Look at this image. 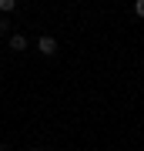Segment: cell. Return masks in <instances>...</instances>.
I'll return each instance as SVG.
<instances>
[{"label":"cell","mask_w":144,"mask_h":151,"mask_svg":"<svg viewBox=\"0 0 144 151\" xmlns=\"http://www.w3.org/2000/svg\"><path fill=\"white\" fill-rule=\"evenodd\" d=\"M37 50H40L44 57H54V54H57V37H50V34L37 37Z\"/></svg>","instance_id":"6da1fadb"},{"label":"cell","mask_w":144,"mask_h":151,"mask_svg":"<svg viewBox=\"0 0 144 151\" xmlns=\"http://www.w3.org/2000/svg\"><path fill=\"white\" fill-rule=\"evenodd\" d=\"M10 50H17V54L27 50V37H24V34H10Z\"/></svg>","instance_id":"7a4b0ae2"},{"label":"cell","mask_w":144,"mask_h":151,"mask_svg":"<svg viewBox=\"0 0 144 151\" xmlns=\"http://www.w3.org/2000/svg\"><path fill=\"white\" fill-rule=\"evenodd\" d=\"M17 10V0H0V14H14Z\"/></svg>","instance_id":"3957f363"},{"label":"cell","mask_w":144,"mask_h":151,"mask_svg":"<svg viewBox=\"0 0 144 151\" xmlns=\"http://www.w3.org/2000/svg\"><path fill=\"white\" fill-rule=\"evenodd\" d=\"M134 14H138V17H144V0H138V4H134Z\"/></svg>","instance_id":"277c9868"},{"label":"cell","mask_w":144,"mask_h":151,"mask_svg":"<svg viewBox=\"0 0 144 151\" xmlns=\"http://www.w3.org/2000/svg\"><path fill=\"white\" fill-rule=\"evenodd\" d=\"M0 151H10V148H7V145H0Z\"/></svg>","instance_id":"5b68a950"}]
</instances>
